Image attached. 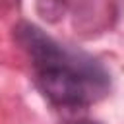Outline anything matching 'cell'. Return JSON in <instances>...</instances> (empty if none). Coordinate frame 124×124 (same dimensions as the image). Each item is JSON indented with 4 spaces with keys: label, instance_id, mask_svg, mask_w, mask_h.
I'll use <instances>...</instances> for the list:
<instances>
[{
    "label": "cell",
    "instance_id": "7a4b0ae2",
    "mask_svg": "<svg viewBox=\"0 0 124 124\" xmlns=\"http://www.w3.org/2000/svg\"><path fill=\"white\" fill-rule=\"evenodd\" d=\"M35 8H37V14L41 16V19H45L46 23H58L66 17L70 4H68V0H37Z\"/></svg>",
    "mask_w": 124,
    "mask_h": 124
},
{
    "label": "cell",
    "instance_id": "6da1fadb",
    "mask_svg": "<svg viewBox=\"0 0 124 124\" xmlns=\"http://www.w3.org/2000/svg\"><path fill=\"white\" fill-rule=\"evenodd\" d=\"M14 41L29 56L39 91L58 108H83L110 89L108 72L89 54L76 52L54 41L41 27L19 21Z\"/></svg>",
    "mask_w": 124,
    "mask_h": 124
},
{
    "label": "cell",
    "instance_id": "3957f363",
    "mask_svg": "<svg viewBox=\"0 0 124 124\" xmlns=\"http://www.w3.org/2000/svg\"><path fill=\"white\" fill-rule=\"evenodd\" d=\"M19 8V0H0V10H16Z\"/></svg>",
    "mask_w": 124,
    "mask_h": 124
},
{
    "label": "cell",
    "instance_id": "277c9868",
    "mask_svg": "<svg viewBox=\"0 0 124 124\" xmlns=\"http://www.w3.org/2000/svg\"><path fill=\"white\" fill-rule=\"evenodd\" d=\"M70 124H99V122L97 120H91V118H78V120H74Z\"/></svg>",
    "mask_w": 124,
    "mask_h": 124
}]
</instances>
